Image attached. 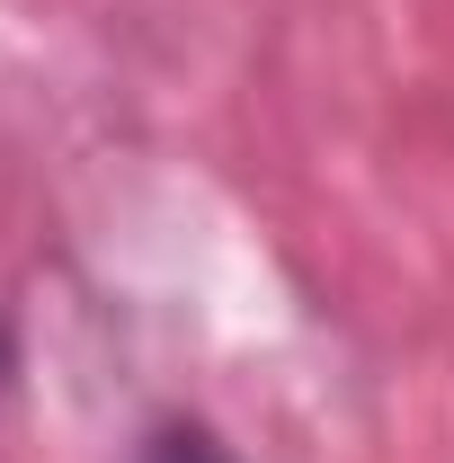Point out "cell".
<instances>
[{"label": "cell", "mask_w": 454, "mask_h": 463, "mask_svg": "<svg viewBox=\"0 0 454 463\" xmlns=\"http://www.w3.org/2000/svg\"><path fill=\"white\" fill-rule=\"evenodd\" d=\"M0 374H9V330H0Z\"/></svg>", "instance_id": "2"}, {"label": "cell", "mask_w": 454, "mask_h": 463, "mask_svg": "<svg viewBox=\"0 0 454 463\" xmlns=\"http://www.w3.org/2000/svg\"><path fill=\"white\" fill-rule=\"evenodd\" d=\"M134 463H241V455H232L205 419H152L143 446H134Z\"/></svg>", "instance_id": "1"}]
</instances>
